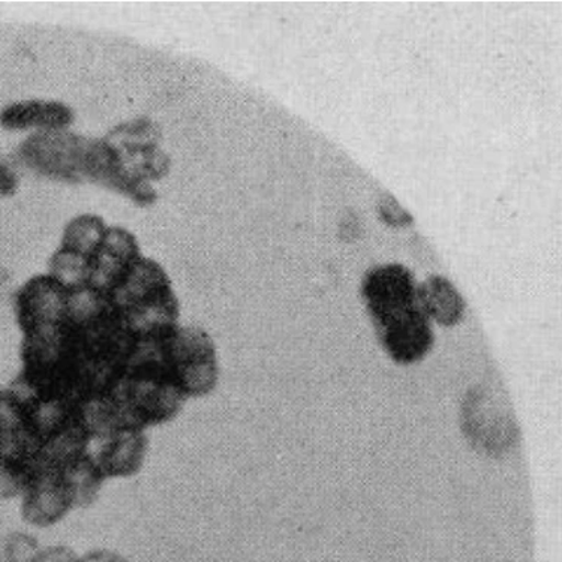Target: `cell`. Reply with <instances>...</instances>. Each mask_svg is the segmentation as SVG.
Returning a JSON list of instances; mask_svg holds the SVG:
<instances>
[{
	"mask_svg": "<svg viewBox=\"0 0 562 562\" xmlns=\"http://www.w3.org/2000/svg\"><path fill=\"white\" fill-rule=\"evenodd\" d=\"M15 158L41 178L61 183H93L138 204L151 206L154 184L131 170L125 156L109 138H92L72 131L34 133L23 139Z\"/></svg>",
	"mask_w": 562,
	"mask_h": 562,
	"instance_id": "obj_1",
	"label": "cell"
},
{
	"mask_svg": "<svg viewBox=\"0 0 562 562\" xmlns=\"http://www.w3.org/2000/svg\"><path fill=\"white\" fill-rule=\"evenodd\" d=\"M362 297L381 346L396 363H416L428 355L434 331L418 302L412 270L402 265L376 266L364 274Z\"/></svg>",
	"mask_w": 562,
	"mask_h": 562,
	"instance_id": "obj_2",
	"label": "cell"
},
{
	"mask_svg": "<svg viewBox=\"0 0 562 562\" xmlns=\"http://www.w3.org/2000/svg\"><path fill=\"white\" fill-rule=\"evenodd\" d=\"M104 482L90 451L43 459L22 494L23 519L34 527H52L74 508L92 506Z\"/></svg>",
	"mask_w": 562,
	"mask_h": 562,
	"instance_id": "obj_3",
	"label": "cell"
},
{
	"mask_svg": "<svg viewBox=\"0 0 562 562\" xmlns=\"http://www.w3.org/2000/svg\"><path fill=\"white\" fill-rule=\"evenodd\" d=\"M119 318L138 339H155L179 326V302L159 262L143 256L105 293Z\"/></svg>",
	"mask_w": 562,
	"mask_h": 562,
	"instance_id": "obj_4",
	"label": "cell"
},
{
	"mask_svg": "<svg viewBox=\"0 0 562 562\" xmlns=\"http://www.w3.org/2000/svg\"><path fill=\"white\" fill-rule=\"evenodd\" d=\"M164 359L187 400L213 392L220 379L215 344L200 327L179 326L162 339Z\"/></svg>",
	"mask_w": 562,
	"mask_h": 562,
	"instance_id": "obj_5",
	"label": "cell"
},
{
	"mask_svg": "<svg viewBox=\"0 0 562 562\" xmlns=\"http://www.w3.org/2000/svg\"><path fill=\"white\" fill-rule=\"evenodd\" d=\"M142 257L133 233L123 227L106 228L104 240L89 257L85 289L105 294Z\"/></svg>",
	"mask_w": 562,
	"mask_h": 562,
	"instance_id": "obj_6",
	"label": "cell"
},
{
	"mask_svg": "<svg viewBox=\"0 0 562 562\" xmlns=\"http://www.w3.org/2000/svg\"><path fill=\"white\" fill-rule=\"evenodd\" d=\"M147 447L149 438L146 430L122 428L97 438L90 447V453L105 480L128 479L142 470Z\"/></svg>",
	"mask_w": 562,
	"mask_h": 562,
	"instance_id": "obj_7",
	"label": "cell"
},
{
	"mask_svg": "<svg viewBox=\"0 0 562 562\" xmlns=\"http://www.w3.org/2000/svg\"><path fill=\"white\" fill-rule=\"evenodd\" d=\"M76 121L71 106L53 100L12 102L0 110V126L8 131L50 133L71 128Z\"/></svg>",
	"mask_w": 562,
	"mask_h": 562,
	"instance_id": "obj_8",
	"label": "cell"
},
{
	"mask_svg": "<svg viewBox=\"0 0 562 562\" xmlns=\"http://www.w3.org/2000/svg\"><path fill=\"white\" fill-rule=\"evenodd\" d=\"M418 302L425 314L441 326H454L465 314L462 295L446 278L430 277L418 285Z\"/></svg>",
	"mask_w": 562,
	"mask_h": 562,
	"instance_id": "obj_9",
	"label": "cell"
},
{
	"mask_svg": "<svg viewBox=\"0 0 562 562\" xmlns=\"http://www.w3.org/2000/svg\"><path fill=\"white\" fill-rule=\"evenodd\" d=\"M109 225L98 215H80L69 221L61 236L60 248L90 257L104 240Z\"/></svg>",
	"mask_w": 562,
	"mask_h": 562,
	"instance_id": "obj_10",
	"label": "cell"
},
{
	"mask_svg": "<svg viewBox=\"0 0 562 562\" xmlns=\"http://www.w3.org/2000/svg\"><path fill=\"white\" fill-rule=\"evenodd\" d=\"M40 551L35 537L24 532H12L3 544V558L7 562H32Z\"/></svg>",
	"mask_w": 562,
	"mask_h": 562,
	"instance_id": "obj_11",
	"label": "cell"
},
{
	"mask_svg": "<svg viewBox=\"0 0 562 562\" xmlns=\"http://www.w3.org/2000/svg\"><path fill=\"white\" fill-rule=\"evenodd\" d=\"M32 562H80V558L67 546H52L36 553Z\"/></svg>",
	"mask_w": 562,
	"mask_h": 562,
	"instance_id": "obj_12",
	"label": "cell"
},
{
	"mask_svg": "<svg viewBox=\"0 0 562 562\" xmlns=\"http://www.w3.org/2000/svg\"><path fill=\"white\" fill-rule=\"evenodd\" d=\"M18 191L19 176L3 161L2 155H0V196L10 199V196L18 194Z\"/></svg>",
	"mask_w": 562,
	"mask_h": 562,
	"instance_id": "obj_13",
	"label": "cell"
},
{
	"mask_svg": "<svg viewBox=\"0 0 562 562\" xmlns=\"http://www.w3.org/2000/svg\"><path fill=\"white\" fill-rule=\"evenodd\" d=\"M80 562H128L122 555L112 551H93L80 558Z\"/></svg>",
	"mask_w": 562,
	"mask_h": 562,
	"instance_id": "obj_14",
	"label": "cell"
},
{
	"mask_svg": "<svg viewBox=\"0 0 562 562\" xmlns=\"http://www.w3.org/2000/svg\"><path fill=\"white\" fill-rule=\"evenodd\" d=\"M2 400H3V390L0 389V405H2Z\"/></svg>",
	"mask_w": 562,
	"mask_h": 562,
	"instance_id": "obj_15",
	"label": "cell"
}]
</instances>
